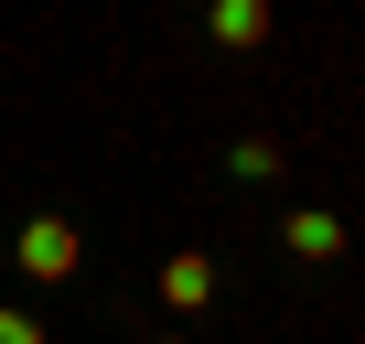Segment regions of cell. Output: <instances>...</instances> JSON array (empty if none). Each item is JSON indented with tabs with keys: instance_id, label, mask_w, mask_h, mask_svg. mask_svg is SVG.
I'll return each instance as SVG.
<instances>
[{
	"instance_id": "1",
	"label": "cell",
	"mask_w": 365,
	"mask_h": 344,
	"mask_svg": "<svg viewBox=\"0 0 365 344\" xmlns=\"http://www.w3.org/2000/svg\"><path fill=\"white\" fill-rule=\"evenodd\" d=\"M76 258H86V237L65 216H22V237H11V269L22 280H76Z\"/></svg>"
},
{
	"instance_id": "2",
	"label": "cell",
	"mask_w": 365,
	"mask_h": 344,
	"mask_svg": "<svg viewBox=\"0 0 365 344\" xmlns=\"http://www.w3.org/2000/svg\"><path fill=\"white\" fill-rule=\"evenodd\" d=\"M161 301H172V312H205V301H215V258H205V248H182V258L161 269Z\"/></svg>"
},
{
	"instance_id": "3",
	"label": "cell",
	"mask_w": 365,
	"mask_h": 344,
	"mask_svg": "<svg viewBox=\"0 0 365 344\" xmlns=\"http://www.w3.org/2000/svg\"><path fill=\"white\" fill-rule=\"evenodd\" d=\"M205 33H215L226 54H247V44H269V0H215V11H205Z\"/></svg>"
},
{
	"instance_id": "4",
	"label": "cell",
	"mask_w": 365,
	"mask_h": 344,
	"mask_svg": "<svg viewBox=\"0 0 365 344\" xmlns=\"http://www.w3.org/2000/svg\"><path fill=\"white\" fill-rule=\"evenodd\" d=\"M279 237H290V248H301V258H333V248H344V226H333V216H290V226H279Z\"/></svg>"
},
{
	"instance_id": "5",
	"label": "cell",
	"mask_w": 365,
	"mask_h": 344,
	"mask_svg": "<svg viewBox=\"0 0 365 344\" xmlns=\"http://www.w3.org/2000/svg\"><path fill=\"white\" fill-rule=\"evenodd\" d=\"M226 172H237V183H269V172H279V140H237Z\"/></svg>"
},
{
	"instance_id": "6",
	"label": "cell",
	"mask_w": 365,
	"mask_h": 344,
	"mask_svg": "<svg viewBox=\"0 0 365 344\" xmlns=\"http://www.w3.org/2000/svg\"><path fill=\"white\" fill-rule=\"evenodd\" d=\"M0 344H54V333H43L33 312H0Z\"/></svg>"
}]
</instances>
